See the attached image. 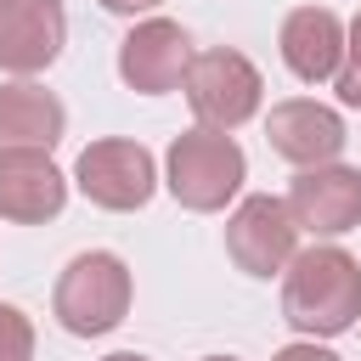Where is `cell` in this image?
<instances>
[{
    "mask_svg": "<svg viewBox=\"0 0 361 361\" xmlns=\"http://www.w3.org/2000/svg\"><path fill=\"white\" fill-rule=\"evenodd\" d=\"M282 322L299 338H338L361 322V259L338 243L299 248L282 271Z\"/></svg>",
    "mask_w": 361,
    "mask_h": 361,
    "instance_id": "6da1fadb",
    "label": "cell"
},
{
    "mask_svg": "<svg viewBox=\"0 0 361 361\" xmlns=\"http://www.w3.org/2000/svg\"><path fill=\"white\" fill-rule=\"evenodd\" d=\"M248 180V158L226 130H186L164 152V186L192 214H220Z\"/></svg>",
    "mask_w": 361,
    "mask_h": 361,
    "instance_id": "7a4b0ae2",
    "label": "cell"
},
{
    "mask_svg": "<svg viewBox=\"0 0 361 361\" xmlns=\"http://www.w3.org/2000/svg\"><path fill=\"white\" fill-rule=\"evenodd\" d=\"M130 299H135L130 265L118 254H107V248H90V254H73L68 271L56 276L51 316L73 338H102V333H113L130 316Z\"/></svg>",
    "mask_w": 361,
    "mask_h": 361,
    "instance_id": "3957f363",
    "label": "cell"
},
{
    "mask_svg": "<svg viewBox=\"0 0 361 361\" xmlns=\"http://www.w3.org/2000/svg\"><path fill=\"white\" fill-rule=\"evenodd\" d=\"M180 90H186V107L197 113V124L203 130H226V135L243 130L259 113V102H265L259 68L243 51H231V45L197 51L192 68H186V79H180Z\"/></svg>",
    "mask_w": 361,
    "mask_h": 361,
    "instance_id": "277c9868",
    "label": "cell"
},
{
    "mask_svg": "<svg viewBox=\"0 0 361 361\" xmlns=\"http://www.w3.org/2000/svg\"><path fill=\"white\" fill-rule=\"evenodd\" d=\"M73 186L107 209V214H130V209H147L152 192H158V164L141 141H124V135H107V141H90L73 164Z\"/></svg>",
    "mask_w": 361,
    "mask_h": 361,
    "instance_id": "5b68a950",
    "label": "cell"
},
{
    "mask_svg": "<svg viewBox=\"0 0 361 361\" xmlns=\"http://www.w3.org/2000/svg\"><path fill=\"white\" fill-rule=\"evenodd\" d=\"M299 237H305V231L293 226L288 203L271 197V192L243 197V203L231 209V220H226V254H231V265L248 271V276H276V271H288V259L299 254Z\"/></svg>",
    "mask_w": 361,
    "mask_h": 361,
    "instance_id": "8992f818",
    "label": "cell"
},
{
    "mask_svg": "<svg viewBox=\"0 0 361 361\" xmlns=\"http://www.w3.org/2000/svg\"><path fill=\"white\" fill-rule=\"evenodd\" d=\"M192 34L175 17H141L124 39H118V79L141 96H164L186 79L192 68Z\"/></svg>",
    "mask_w": 361,
    "mask_h": 361,
    "instance_id": "52a82bcc",
    "label": "cell"
},
{
    "mask_svg": "<svg viewBox=\"0 0 361 361\" xmlns=\"http://www.w3.org/2000/svg\"><path fill=\"white\" fill-rule=\"evenodd\" d=\"M282 203H288V214H293L299 231H310V237H344V231L361 226V169H350V164L299 169Z\"/></svg>",
    "mask_w": 361,
    "mask_h": 361,
    "instance_id": "ba28073f",
    "label": "cell"
},
{
    "mask_svg": "<svg viewBox=\"0 0 361 361\" xmlns=\"http://www.w3.org/2000/svg\"><path fill=\"white\" fill-rule=\"evenodd\" d=\"M265 141H271L276 158H288V164H299V169H316V164H338L350 130H344L338 107L310 102V96H288V102L271 107Z\"/></svg>",
    "mask_w": 361,
    "mask_h": 361,
    "instance_id": "9c48e42d",
    "label": "cell"
},
{
    "mask_svg": "<svg viewBox=\"0 0 361 361\" xmlns=\"http://www.w3.org/2000/svg\"><path fill=\"white\" fill-rule=\"evenodd\" d=\"M68 45L62 0H0V68L17 79L45 73Z\"/></svg>",
    "mask_w": 361,
    "mask_h": 361,
    "instance_id": "30bf717a",
    "label": "cell"
},
{
    "mask_svg": "<svg viewBox=\"0 0 361 361\" xmlns=\"http://www.w3.org/2000/svg\"><path fill=\"white\" fill-rule=\"evenodd\" d=\"M68 203V175L51 164V152H0V220L39 226L56 220Z\"/></svg>",
    "mask_w": 361,
    "mask_h": 361,
    "instance_id": "8fae6325",
    "label": "cell"
},
{
    "mask_svg": "<svg viewBox=\"0 0 361 361\" xmlns=\"http://www.w3.org/2000/svg\"><path fill=\"white\" fill-rule=\"evenodd\" d=\"M62 130H68V107L56 102V90L34 79L0 85V152H51Z\"/></svg>",
    "mask_w": 361,
    "mask_h": 361,
    "instance_id": "7c38bea8",
    "label": "cell"
},
{
    "mask_svg": "<svg viewBox=\"0 0 361 361\" xmlns=\"http://www.w3.org/2000/svg\"><path fill=\"white\" fill-rule=\"evenodd\" d=\"M276 45H282V62H288L293 79L322 85V79H333L338 62H344V23H338V11H327V6H299V11L282 17Z\"/></svg>",
    "mask_w": 361,
    "mask_h": 361,
    "instance_id": "4fadbf2b",
    "label": "cell"
},
{
    "mask_svg": "<svg viewBox=\"0 0 361 361\" xmlns=\"http://www.w3.org/2000/svg\"><path fill=\"white\" fill-rule=\"evenodd\" d=\"M333 90H338L344 107H361V11H355L350 28H344V62H338V73H333Z\"/></svg>",
    "mask_w": 361,
    "mask_h": 361,
    "instance_id": "5bb4252c",
    "label": "cell"
},
{
    "mask_svg": "<svg viewBox=\"0 0 361 361\" xmlns=\"http://www.w3.org/2000/svg\"><path fill=\"white\" fill-rule=\"evenodd\" d=\"M0 361H34V322L0 299Z\"/></svg>",
    "mask_w": 361,
    "mask_h": 361,
    "instance_id": "9a60e30c",
    "label": "cell"
},
{
    "mask_svg": "<svg viewBox=\"0 0 361 361\" xmlns=\"http://www.w3.org/2000/svg\"><path fill=\"white\" fill-rule=\"evenodd\" d=\"M271 361H344V355H333V350L316 344V338H293V344H282Z\"/></svg>",
    "mask_w": 361,
    "mask_h": 361,
    "instance_id": "2e32d148",
    "label": "cell"
},
{
    "mask_svg": "<svg viewBox=\"0 0 361 361\" xmlns=\"http://www.w3.org/2000/svg\"><path fill=\"white\" fill-rule=\"evenodd\" d=\"M164 0H102V11H113V17H152Z\"/></svg>",
    "mask_w": 361,
    "mask_h": 361,
    "instance_id": "e0dca14e",
    "label": "cell"
},
{
    "mask_svg": "<svg viewBox=\"0 0 361 361\" xmlns=\"http://www.w3.org/2000/svg\"><path fill=\"white\" fill-rule=\"evenodd\" d=\"M102 361H152V355H141V350H113V355H102Z\"/></svg>",
    "mask_w": 361,
    "mask_h": 361,
    "instance_id": "ac0fdd59",
    "label": "cell"
},
{
    "mask_svg": "<svg viewBox=\"0 0 361 361\" xmlns=\"http://www.w3.org/2000/svg\"><path fill=\"white\" fill-rule=\"evenodd\" d=\"M203 361H237V355H203Z\"/></svg>",
    "mask_w": 361,
    "mask_h": 361,
    "instance_id": "d6986e66",
    "label": "cell"
}]
</instances>
